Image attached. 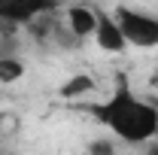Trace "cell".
I'll return each mask as SVG.
<instances>
[{
	"label": "cell",
	"instance_id": "6da1fadb",
	"mask_svg": "<svg viewBox=\"0 0 158 155\" xmlns=\"http://www.w3.org/2000/svg\"><path fill=\"white\" fill-rule=\"evenodd\" d=\"M91 113L110 134H116L128 146H146L158 137V110L134 94L125 82H118L106 100L91 107Z\"/></svg>",
	"mask_w": 158,
	"mask_h": 155
},
{
	"label": "cell",
	"instance_id": "7a4b0ae2",
	"mask_svg": "<svg viewBox=\"0 0 158 155\" xmlns=\"http://www.w3.org/2000/svg\"><path fill=\"white\" fill-rule=\"evenodd\" d=\"M113 15H116L128 46H134V49H155L158 46V19L155 15L131 9V6H116Z\"/></svg>",
	"mask_w": 158,
	"mask_h": 155
},
{
	"label": "cell",
	"instance_id": "3957f363",
	"mask_svg": "<svg viewBox=\"0 0 158 155\" xmlns=\"http://www.w3.org/2000/svg\"><path fill=\"white\" fill-rule=\"evenodd\" d=\"M94 43H98L103 52H113V55H118V52L128 49V43H125V37H122V27H118V21H116L113 12H100V9H98Z\"/></svg>",
	"mask_w": 158,
	"mask_h": 155
},
{
	"label": "cell",
	"instance_id": "277c9868",
	"mask_svg": "<svg viewBox=\"0 0 158 155\" xmlns=\"http://www.w3.org/2000/svg\"><path fill=\"white\" fill-rule=\"evenodd\" d=\"M46 12L49 9L40 0H0V21L3 24H27Z\"/></svg>",
	"mask_w": 158,
	"mask_h": 155
},
{
	"label": "cell",
	"instance_id": "5b68a950",
	"mask_svg": "<svg viewBox=\"0 0 158 155\" xmlns=\"http://www.w3.org/2000/svg\"><path fill=\"white\" fill-rule=\"evenodd\" d=\"M64 24L67 31L73 34V40H85L94 37V27H98V9L85 6V3H73L64 9Z\"/></svg>",
	"mask_w": 158,
	"mask_h": 155
},
{
	"label": "cell",
	"instance_id": "8992f818",
	"mask_svg": "<svg viewBox=\"0 0 158 155\" xmlns=\"http://www.w3.org/2000/svg\"><path fill=\"white\" fill-rule=\"evenodd\" d=\"M94 88V79L88 76V73H76V76H70L64 85L58 88V94L64 97V100H73V97H82V94H88Z\"/></svg>",
	"mask_w": 158,
	"mask_h": 155
},
{
	"label": "cell",
	"instance_id": "52a82bcc",
	"mask_svg": "<svg viewBox=\"0 0 158 155\" xmlns=\"http://www.w3.org/2000/svg\"><path fill=\"white\" fill-rule=\"evenodd\" d=\"M24 76V64L19 55H3L0 58V85H12Z\"/></svg>",
	"mask_w": 158,
	"mask_h": 155
},
{
	"label": "cell",
	"instance_id": "ba28073f",
	"mask_svg": "<svg viewBox=\"0 0 158 155\" xmlns=\"http://www.w3.org/2000/svg\"><path fill=\"white\" fill-rule=\"evenodd\" d=\"M88 155H116L113 140H110V137H98V140H91V143H88Z\"/></svg>",
	"mask_w": 158,
	"mask_h": 155
},
{
	"label": "cell",
	"instance_id": "9c48e42d",
	"mask_svg": "<svg viewBox=\"0 0 158 155\" xmlns=\"http://www.w3.org/2000/svg\"><path fill=\"white\" fill-rule=\"evenodd\" d=\"M3 55H15V52H12V24L0 21V58Z\"/></svg>",
	"mask_w": 158,
	"mask_h": 155
},
{
	"label": "cell",
	"instance_id": "30bf717a",
	"mask_svg": "<svg viewBox=\"0 0 158 155\" xmlns=\"http://www.w3.org/2000/svg\"><path fill=\"white\" fill-rule=\"evenodd\" d=\"M15 131H19L15 113H0V137H12Z\"/></svg>",
	"mask_w": 158,
	"mask_h": 155
},
{
	"label": "cell",
	"instance_id": "8fae6325",
	"mask_svg": "<svg viewBox=\"0 0 158 155\" xmlns=\"http://www.w3.org/2000/svg\"><path fill=\"white\" fill-rule=\"evenodd\" d=\"M146 155H158V137H155V140H149V143H146Z\"/></svg>",
	"mask_w": 158,
	"mask_h": 155
},
{
	"label": "cell",
	"instance_id": "7c38bea8",
	"mask_svg": "<svg viewBox=\"0 0 158 155\" xmlns=\"http://www.w3.org/2000/svg\"><path fill=\"white\" fill-rule=\"evenodd\" d=\"M40 3H43L46 9H55V3H58V0H40Z\"/></svg>",
	"mask_w": 158,
	"mask_h": 155
}]
</instances>
